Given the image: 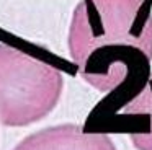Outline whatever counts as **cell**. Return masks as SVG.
Masks as SVG:
<instances>
[{
    "mask_svg": "<svg viewBox=\"0 0 152 150\" xmlns=\"http://www.w3.org/2000/svg\"><path fill=\"white\" fill-rule=\"evenodd\" d=\"M67 49L80 78L102 93L139 87L152 62L151 0H80Z\"/></svg>",
    "mask_w": 152,
    "mask_h": 150,
    "instance_id": "cell-1",
    "label": "cell"
},
{
    "mask_svg": "<svg viewBox=\"0 0 152 150\" xmlns=\"http://www.w3.org/2000/svg\"><path fill=\"white\" fill-rule=\"evenodd\" d=\"M121 117L141 122V126L129 130L131 145L136 150H152V74L123 106Z\"/></svg>",
    "mask_w": 152,
    "mask_h": 150,
    "instance_id": "cell-4",
    "label": "cell"
},
{
    "mask_svg": "<svg viewBox=\"0 0 152 150\" xmlns=\"http://www.w3.org/2000/svg\"><path fill=\"white\" fill-rule=\"evenodd\" d=\"M64 90L57 67L0 44V124L26 127L56 109Z\"/></svg>",
    "mask_w": 152,
    "mask_h": 150,
    "instance_id": "cell-2",
    "label": "cell"
},
{
    "mask_svg": "<svg viewBox=\"0 0 152 150\" xmlns=\"http://www.w3.org/2000/svg\"><path fill=\"white\" fill-rule=\"evenodd\" d=\"M13 150H118L105 132L79 124H57L26 135Z\"/></svg>",
    "mask_w": 152,
    "mask_h": 150,
    "instance_id": "cell-3",
    "label": "cell"
}]
</instances>
